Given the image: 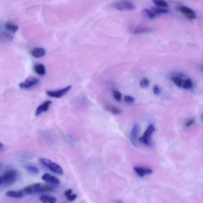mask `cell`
I'll return each mask as SVG.
<instances>
[{
    "mask_svg": "<svg viewBox=\"0 0 203 203\" xmlns=\"http://www.w3.org/2000/svg\"><path fill=\"white\" fill-rule=\"evenodd\" d=\"M151 31V29L149 28L138 27L135 29L133 33L135 34H141V33L150 32Z\"/></svg>",
    "mask_w": 203,
    "mask_h": 203,
    "instance_id": "19",
    "label": "cell"
},
{
    "mask_svg": "<svg viewBox=\"0 0 203 203\" xmlns=\"http://www.w3.org/2000/svg\"><path fill=\"white\" fill-rule=\"evenodd\" d=\"M25 169L26 170L34 175H37L39 174V169L37 167L32 166V165H28L25 167Z\"/></svg>",
    "mask_w": 203,
    "mask_h": 203,
    "instance_id": "21",
    "label": "cell"
},
{
    "mask_svg": "<svg viewBox=\"0 0 203 203\" xmlns=\"http://www.w3.org/2000/svg\"><path fill=\"white\" fill-rule=\"evenodd\" d=\"M39 161L40 163L53 173L61 175L63 174L62 168L51 160L46 158H40Z\"/></svg>",
    "mask_w": 203,
    "mask_h": 203,
    "instance_id": "2",
    "label": "cell"
},
{
    "mask_svg": "<svg viewBox=\"0 0 203 203\" xmlns=\"http://www.w3.org/2000/svg\"><path fill=\"white\" fill-rule=\"evenodd\" d=\"M113 96L115 99L117 101L120 102L121 101V98H122V95H121V93L120 92L117 90L114 91L113 93Z\"/></svg>",
    "mask_w": 203,
    "mask_h": 203,
    "instance_id": "28",
    "label": "cell"
},
{
    "mask_svg": "<svg viewBox=\"0 0 203 203\" xmlns=\"http://www.w3.org/2000/svg\"><path fill=\"white\" fill-rule=\"evenodd\" d=\"M113 7L121 11H131L136 9L134 4L129 0H121L115 3Z\"/></svg>",
    "mask_w": 203,
    "mask_h": 203,
    "instance_id": "3",
    "label": "cell"
},
{
    "mask_svg": "<svg viewBox=\"0 0 203 203\" xmlns=\"http://www.w3.org/2000/svg\"><path fill=\"white\" fill-rule=\"evenodd\" d=\"M52 103V101H48L45 102L41 104L37 108L35 113L36 116H39L41 113L47 111L50 105H51Z\"/></svg>",
    "mask_w": 203,
    "mask_h": 203,
    "instance_id": "9",
    "label": "cell"
},
{
    "mask_svg": "<svg viewBox=\"0 0 203 203\" xmlns=\"http://www.w3.org/2000/svg\"><path fill=\"white\" fill-rule=\"evenodd\" d=\"M172 81L177 86L179 87H183L184 83H183V80L180 77H173L172 79Z\"/></svg>",
    "mask_w": 203,
    "mask_h": 203,
    "instance_id": "25",
    "label": "cell"
},
{
    "mask_svg": "<svg viewBox=\"0 0 203 203\" xmlns=\"http://www.w3.org/2000/svg\"><path fill=\"white\" fill-rule=\"evenodd\" d=\"M201 70L203 72V67L201 68Z\"/></svg>",
    "mask_w": 203,
    "mask_h": 203,
    "instance_id": "33",
    "label": "cell"
},
{
    "mask_svg": "<svg viewBox=\"0 0 203 203\" xmlns=\"http://www.w3.org/2000/svg\"><path fill=\"white\" fill-rule=\"evenodd\" d=\"M41 184L37 183L29 185L23 189V192L25 193L29 194L37 193Z\"/></svg>",
    "mask_w": 203,
    "mask_h": 203,
    "instance_id": "12",
    "label": "cell"
},
{
    "mask_svg": "<svg viewBox=\"0 0 203 203\" xmlns=\"http://www.w3.org/2000/svg\"><path fill=\"white\" fill-rule=\"evenodd\" d=\"M42 179L45 182L52 185H58L60 183L59 180L57 178L48 173L44 174L42 177Z\"/></svg>",
    "mask_w": 203,
    "mask_h": 203,
    "instance_id": "10",
    "label": "cell"
},
{
    "mask_svg": "<svg viewBox=\"0 0 203 203\" xmlns=\"http://www.w3.org/2000/svg\"><path fill=\"white\" fill-rule=\"evenodd\" d=\"M23 191H9L6 192V195L9 197L20 198L23 196Z\"/></svg>",
    "mask_w": 203,
    "mask_h": 203,
    "instance_id": "14",
    "label": "cell"
},
{
    "mask_svg": "<svg viewBox=\"0 0 203 203\" xmlns=\"http://www.w3.org/2000/svg\"><path fill=\"white\" fill-rule=\"evenodd\" d=\"M178 9L186 18L190 20H194L196 19V15L195 13L190 8L184 5H180L178 6Z\"/></svg>",
    "mask_w": 203,
    "mask_h": 203,
    "instance_id": "6",
    "label": "cell"
},
{
    "mask_svg": "<svg viewBox=\"0 0 203 203\" xmlns=\"http://www.w3.org/2000/svg\"><path fill=\"white\" fill-rule=\"evenodd\" d=\"M73 190L72 189L67 190L65 192V195L69 201H73L77 198V196L76 194H72Z\"/></svg>",
    "mask_w": 203,
    "mask_h": 203,
    "instance_id": "18",
    "label": "cell"
},
{
    "mask_svg": "<svg viewBox=\"0 0 203 203\" xmlns=\"http://www.w3.org/2000/svg\"><path fill=\"white\" fill-rule=\"evenodd\" d=\"M105 109L111 112L114 115L120 114L121 112V110L120 109L113 106H106L105 107Z\"/></svg>",
    "mask_w": 203,
    "mask_h": 203,
    "instance_id": "22",
    "label": "cell"
},
{
    "mask_svg": "<svg viewBox=\"0 0 203 203\" xmlns=\"http://www.w3.org/2000/svg\"><path fill=\"white\" fill-rule=\"evenodd\" d=\"M39 80L36 77H31L28 78L19 85L20 87L23 89H29L39 83Z\"/></svg>",
    "mask_w": 203,
    "mask_h": 203,
    "instance_id": "8",
    "label": "cell"
},
{
    "mask_svg": "<svg viewBox=\"0 0 203 203\" xmlns=\"http://www.w3.org/2000/svg\"><path fill=\"white\" fill-rule=\"evenodd\" d=\"M143 14L146 16L149 19H152L156 17L153 13L149 9H145L142 10Z\"/></svg>",
    "mask_w": 203,
    "mask_h": 203,
    "instance_id": "24",
    "label": "cell"
},
{
    "mask_svg": "<svg viewBox=\"0 0 203 203\" xmlns=\"http://www.w3.org/2000/svg\"><path fill=\"white\" fill-rule=\"evenodd\" d=\"M35 71L37 74L41 76H44L46 73V69L45 66L42 64H37L34 68Z\"/></svg>",
    "mask_w": 203,
    "mask_h": 203,
    "instance_id": "17",
    "label": "cell"
},
{
    "mask_svg": "<svg viewBox=\"0 0 203 203\" xmlns=\"http://www.w3.org/2000/svg\"><path fill=\"white\" fill-rule=\"evenodd\" d=\"M153 93H154L156 94L157 95L160 94V93H161V90H160V88L159 87L158 85H155L153 86Z\"/></svg>",
    "mask_w": 203,
    "mask_h": 203,
    "instance_id": "30",
    "label": "cell"
},
{
    "mask_svg": "<svg viewBox=\"0 0 203 203\" xmlns=\"http://www.w3.org/2000/svg\"><path fill=\"white\" fill-rule=\"evenodd\" d=\"M201 118H202V119L203 120V114L202 115V116H201Z\"/></svg>",
    "mask_w": 203,
    "mask_h": 203,
    "instance_id": "34",
    "label": "cell"
},
{
    "mask_svg": "<svg viewBox=\"0 0 203 203\" xmlns=\"http://www.w3.org/2000/svg\"><path fill=\"white\" fill-rule=\"evenodd\" d=\"M153 3L157 6L163 8H166L168 6V4L164 0H152Z\"/></svg>",
    "mask_w": 203,
    "mask_h": 203,
    "instance_id": "23",
    "label": "cell"
},
{
    "mask_svg": "<svg viewBox=\"0 0 203 203\" xmlns=\"http://www.w3.org/2000/svg\"><path fill=\"white\" fill-rule=\"evenodd\" d=\"M71 88V86H68L58 91H46V93L48 96L52 98H61L68 93Z\"/></svg>",
    "mask_w": 203,
    "mask_h": 203,
    "instance_id": "7",
    "label": "cell"
},
{
    "mask_svg": "<svg viewBox=\"0 0 203 203\" xmlns=\"http://www.w3.org/2000/svg\"><path fill=\"white\" fill-rule=\"evenodd\" d=\"M39 200L42 202L45 203H54L57 201V199L54 196L42 195L40 196Z\"/></svg>",
    "mask_w": 203,
    "mask_h": 203,
    "instance_id": "15",
    "label": "cell"
},
{
    "mask_svg": "<svg viewBox=\"0 0 203 203\" xmlns=\"http://www.w3.org/2000/svg\"><path fill=\"white\" fill-rule=\"evenodd\" d=\"M5 27L7 30L13 33H15L18 30V27L17 25L10 23H6Z\"/></svg>",
    "mask_w": 203,
    "mask_h": 203,
    "instance_id": "20",
    "label": "cell"
},
{
    "mask_svg": "<svg viewBox=\"0 0 203 203\" xmlns=\"http://www.w3.org/2000/svg\"><path fill=\"white\" fill-rule=\"evenodd\" d=\"M155 130V128L153 125H149L142 137L139 138V141L142 143L144 145L150 146L151 145L150 142L151 138Z\"/></svg>",
    "mask_w": 203,
    "mask_h": 203,
    "instance_id": "4",
    "label": "cell"
},
{
    "mask_svg": "<svg viewBox=\"0 0 203 203\" xmlns=\"http://www.w3.org/2000/svg\"><path fill=\"white\" fill-rule=\"evenodd\" d=\"M4 147V145L1 142V145H0V149H1V151L3 149Z\"/></svg>",
    "mask_w": 203,
    "mask_h": 203,
    "instance_id": "32",
    "label": "cell"
},
{
    "mask_svg": "<svg viewBox=\"0 0 203 203\" xmlns=\"http://www.w3.org/2000/svg\"><path fill=\"white\" fill-rule=\"evenodd\" d=\"M124 101L127 103H133L135 101V99L129 96H125L124 98Z\"/></svg>",
    "mask_w": 203,
    "mask_h": 203,
    "instance_id": "29",
    "label": "cell"
},
{
    "mask_svg": "<svg viewBox=\"0 0 203 203\" xmlns=\"http://www.w3.org/2000/svg\"><path fill=\"white\" fill-rule=\"evenodd\" d=\"M46 50L42 48H36L31 52L32 55L36 58L43 57L46 54Z\"/></svg>",
    "mask_w": 203,
    "mask_h": 203,
    "instance_id": "13",
    "label": "cell"
},
{
    "mask_svg": "<svg viewBox=\"0 0 203 203\" xmlns=\"http://www.w3.org/2000/svg\"><path fill=\"white\" fill-rule=\"evenodd\" d=\"M134 170L136 173L141 177H143L146 175L152 174L153 171L150 169L146 168H141V167H135Z\"/></svg>",
    "mask_w": 203,
    "mask_h": 203,
    "instance_id": "11",
    "label": "cell"
},
{
    "mask_svg": "<svg viewBox=\"0 0 203 203\" xmlns=\"http://www.w3.org/2000/svg\"><path fill=\"white\" fill-rule=\"evenodd\" d=\"M140 130V127L138 124H135L133 125L130 133L131 142L134 146H138V135Z\"/></svg>",
    "mask_w": 203,
    "mask_h": 203,
    "instance_id": "5",
    "label": "cell"
},
{
    "mask_svg": "<svg viewBox=\"0 0 203 203\" xmlns=\"http://www.w3.org/2000/svg\"><path fill=\"white\" fill-rule=\"evenodd\" d=\"M149 79L145 77L141 80L140 83V86L143 88H146L149 86Z\"/></svg>",
    "mask_w": 203,
    "mask_h": 203,
    "instance_id": "27",
    "label": "cell"
},
{
    "mask_svg": "<svg viewBox=\"0 0 203 203\" xmlns=\"http://www.w3.org/2000/svg\"><path fill=\"white\" fill-rule=\"evenodd\" d=\"M150 10L156 16L161 14H166L169 12V10L166 9L159 7H152Z\"/></svg>",
    "mask_w": 203,
    "mask_h": 203,
    "instance_id": "16",
    "label": "cell"
},
{
    "mask_svg": "<svg viewBox=\"0 0 203 203\" xmlns=\"http://www.w3.org/2000/svg\"><path fill=\"white\" fill-rule=\"evenodd\" d=\"M194 119H191L190 120L187 122L185 126L186 127H189L191 125H192L194 123Z\"/></svg>",
    "mask_w": 203,
    "mask_h": 203,
    "instance_id": "31",
    "label": "cell"
},
{
    "mask_svg": "<svg viewBox=\"0 0 203 203\" xmlns=\"http://www.w3.org/2000/svg\"><path fill=\"white\" fill-rule=\"evenodd\" d=\"M193 87V83H192V81L190 79H187L186 80L184 83L183 87L186 89H189L192 88Z\"/></svg>",
    "mask_w": 203,
    "mask_h": 203,
    "instance_id": "26",
    "label": "cell"
},
{
    "mask_svg": "<svg viewBox=\"0 0 203 203\" xmlns=\"http://www.w3.org/2000/svg\"><path fill=\"white\" fill-rule=\"evenodd\" d=\"M18 177V172L16 169H9L6 171L1 176V186L8 187L13 185Z\"/></svg>",
    "mask_w": 203,
    "mask_h": 203,
    "instance_id": "1",
    "label": "cell"
}]
</instances>
